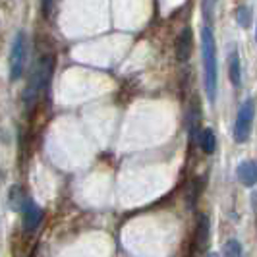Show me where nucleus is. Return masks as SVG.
Here are the masks:
<instances>
[{"label": "nucleus", "mask_w": 257, "mask_h": 257, "mask_svg": "<svg viewBox=\"0 0 257 257\" xmlns=\"http://www.w3.org/2000/svg\"><path fill=\"white\" fill-rule=\"evenodd\" d=\"M52 70H54V56H43L39 60V64L33 70V76L27 83L26 91H24V104L26 106H33L41 99V95L47 91L49 83H51Z\"/></svg>", "instance_id": "obj_2"}, {"label": "nucleus", "mask_w": 257, "mask_h": 257, "mask_svg": "<svg viewBox=\"0 0 257 257\" xmlns=\"http://www.w3.org/2000/svg\"><path fill=\"white\" fill-rule=\"evenodd\" d=\"M197 140H199V147L203 149V153L211 155L215 153V149H217V138H215V132L211 128H205L199 132V136H197Z\"/></svg>", "instance_id": "obj_9"}, {"label": "nucleus", "mask_w": 257, "mask_h": 257, "mask_svg": "<svg viewBox=\"0 0 257 257\" xmlns=\"http://www.w3.org/2000/svg\"><path fill=\"white\" fill-rule=\"evenodd\" d=\"M224 257H244L242 244L238 240H228L224 244Z\"/></svg>", "instance_id": "obj_11"}, {"label": "nucleus", "mask_w": 257, "mask_h": 257, "mask_svg": "<svg viewBox=\"0 0 257 257\" xmlns=\"http://www.w3.org/2000/svg\"><path fill=\"white\" fill-rule=\"evenodd\" d=\"M253 116H255V104L253 99H245L238 116H236V124H234V142L245 143L249 134H251V126H253Z\"/></svg>", "instance_id": "obj_3"}, {"label": "nucleus", "mask_w": 257, "mask_h": 257, "mask_svg": "<svg viewBox=\"0 0 257 257\" xmlns=\"http://www.w3.org/2000/svg\"><path fill=\"white\" fill-rule=\"evenodd\" d=\"M236 20L240 22V26H244V27L249 26V14H247V8H245V6L236 10Z\"/></svg>", "instance_id": "obj_12"}, {"label": "nucleus", "mask_w": 257, "mask_h": 257, "mask_svg": "<svg viewBox=\"0 0 257 257\" xmlns=\"http://www.w3.org/2000/svg\"><path fill=\"white\" fill-rule=\"evenodd\" d=\"M236 174L245 188H251L257 184V165L253 161H242L236 168Z\"/></svg>", "instance_id": "obj_7"}, {"label": "nucleus", "mask_w": 257, "mask_h": 257, "mask_svg": "<svg viewBox=\"0 0 257 257\" xmlns=\"http://www.w3.org/2000/svg\"><path fill=\"white\" fill-rule=\"evenodd\" d=\"M209 230H211V222L207 215H199L197 219V232H195V245L199 251H205L209 245Z\"/></svg>", "instance_id": "obj_8"}, {"label": "nucleus", "mask_w": 257, "mask_h": 257, "mask_svg": "<svg viewBox=\"0 0 257 257\" xmlns=\"http://www.w3.org/2000/svg\"><path fill=\"white\" fill-rule=\"evenodd\" d=\"M255 37H257V29H255Z\"/></svg>", "instance_id": "obj_14"}, {"label": "nucleus", "mask_w": 257, "mask_h": 257, "mask_svg": "<svg viewBox=\"0 0 257 257\" xmlns=\"http://www.w3.org/2000/svg\"><path fill=\"white\" fill-rule=\"evenodd\" d=\"M22 215H24V228H26L27 232L35 230L39 226V222L43 220V211H41V207H39L33 199H29V197L24 199Z\"/></svg>", "instance_id": "obj_5"}, {"label": "nucleus", "mask_w": 257, "mask_h": 257, "mask_svg": "<svg viewBox=\"0 0 257 257\" xmlns=\"http://www.w3.org/2000/svg\"><path fill=\"white\" fill-rule=\"evenodd\" d=\"M201 60H203V87L207 99L215 103L219 87V60H217L215 33L209 26L201 29Z\"/></svg>", "instance_id": "obj_1"}, {"label": "nucleus", "mask_w": 257, "mask_h": 257, "mask_svg": "<svg viewBox=\"0 0 257 257\" xmlns=\"http://www.w3.org/2000/svg\"><path fill=\"white\" fill-rule=\"evenodd\" d=\"M52 8V0H43V12H45V16L51 12Z\"/></svg>", "instance_id": "obj_13"}, {"label": "nucleus", "mask_w": 257, "mask_h": 257, "mask_svg": "<svg viewBox=\"0 0 257 257\" xmlns=\"http://www.w3.org/2000/svg\"><path fill=\"white\" fill-rule=\"evenodd\" d=\"M228 74H230V81L234 87H240V83H242V68H240V56H238V52H232L230 54V62H228Z\"/></svg>", "instance_id": "obj_10"}, {"label": "nucleus", "mask_w": 257, "mask_h": 257, "mask_svg": "<svg viewBox=\"0 0 257 257\" xmlns=\"http://www.w3.org/2000/svg\"><path fill=\"white\" fill-rule=\"evenodd\" d=\"M26 56H27V43L26 35L20 31L14 39L12 52H10V79H18L24 74L26 68Z\"/></svg>", "instance_id": "obj_4"}, {"label": "nucleus", "mask_w": 257, "mask_h": 257, "mask_svg": "<svg viewBox=\"0 0 257 257\" xmlns=\"http://www.w3.org/2000/svg\"><path fill=\"white\" fill-rule=\"evenodd\" d=\"M192 43H193V35L190 27H184L182 33L178 35V41H176V56L180 62H188L190 54H192Z\"/></svg>", "instance_id": "obj_6"}]
</instances>
